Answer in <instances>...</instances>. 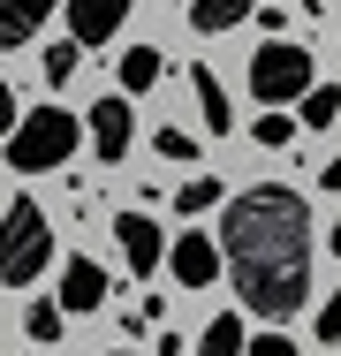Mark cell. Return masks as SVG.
<instances>
[{"mask_svg": "<svg viewBox=\"0 0 341 356\" xmlns=\"http://www.w3.org/2000/svg\"><path fill=\"white\" fill-rule=\"evenodd\" d=\"M220 273L258 318H296L311 303V205L288 182H251L220 213Z\"/></svg>", "mask_w": 341, "mask_h": 356, "instance_id": "obj_1", "label": "cell"}, {"mask_svg": "<svg viewBox=\"0 0 341 356\" xmlns=\"http://www.w3.org/2000/svg\"><path fill=\"white\" fill-rule=\"evenodd\" d=\"M76 129H84V122H76L68 106H31V114L0 137V159H8L15 175H54L68 152H76Z\"/></svg>", "mask_w": 341, "mask_h": 356, "instance_id": "obj_2", "label": "cell"}, {"mask_svg": "<svg viewBox=\"0 0 341 356\" xmlns=\"http://www.w3.org/2000/svg\"><path fill=\"white\" fill-rule=\"evenodd\" d=\"M46 266H54V220L38 213V197H15L0 213V281L31 288Z\"/></svg>", "mask_w": 341, "mask_h": 356, "instance_id": "obj_3", "label": "cell"}, {"mask_svg": "<svg viewBox=\"0 0 341 356\" xmlns=\"http://www.w3.org/2000/svg\"><path fill=\"white\" fill-rule=\"evenodd\" d=\"M243 76H251V99H258V106H288V114H296V99H303L311 83H319V69H311V54H303V46H288V38H273V46H258Z\"/></svg>", "mask_w": 341, "mask_h": 356, "instance_id": "obj_4", "label": "cell"}, {"mask_svg": "<svg viewBox=\"0 0 341 356\" xmlns=\"http://www.w3.org/2000/svg\"><path fill=\"white\" fill-rule=\"evenodd\" d=\"M84 137H91V152H99L106 167H122V159H129V137H136L129 99H122V91H114V99H99V106L84 114Z\"/></svg>", "mask_w": 341, "mask_h": 356, "instance_id": "obj_5", "label": "cell"}, {"mask_svg": "<svg viewBox=\"0 0 341 356\" xmlns=\"http://www.w3.org/2000/svg\"><path fill=\"white\" fill-rule=\"evenodd\" d=\"M114 243H122V266H129L136 281L167 266V235H159L152 213H114Z\"/></svg>", "mask_w": 341, "mask_h": 356, "instance_id": "obj_6", "label": "cell"}, {"mask_svg": "<svg viewBox=\"0 0 341 356\" xmlns=\"http://www.w3.org/2000/svg\"><path fill=\"white\" fill-rule=\"evenodd\" d=\"M167 273H175L182 288L220 281V235H205V227H190V235H167Z\"/></svg>", "mask_w": 341, "mask_h": 356, "instance_id": "obj_7", "label": "cell"}, {"mask_svg": "<svg viewBox=\"0 0 341 356\" xmlns=\"http://www.w3.org/2000/svg\"><path fill=\"white\" fill-rule=\"evenodd\" d=\"M61 8H68V38L76 46H106L129 23V0H61Z\"/></svg>", "mask_w": 341, "mask_h": 356, "instance_id": "obj_8", "label": "cell"}, {"mask_svg": "<svg viewBox=\"0 0 341 356\" xmlns=\"http://www.w3.org/2000/svg\"><path fill=\"white\" fill-rule=\"evenodd\" d=\"M54 303H61V311H76V318H84V311H99V303H106V266L68 258V266H61V296H54Z\"/></svg>", "mask_w": 341, "mask_h": 356, "instance_id": "obj_9", "label": "cell"}, {"mask_svg": "<svg viewBox=\"0 0 341 356\" xmlns=\"http://www.w3.org/2000/svg\"><path fill=\"white\" fill-rule=\"evenodd\" d=\"M190 99H198V122L205 129H212V137H228V129H235V106H228V91H220V76L205 69H190Z\"/></svg>", "mask_w": 341, "mask_h": 356, "instance_id": "obj_10", "label": "cell"}, {"mask_svg": "<svg viewBox=\"0 0 341 356\" xmlns=\"http://www.w3.org/2000/svg\"><path fill=\"white\" fill-rule=\"evenodd\" d=\"M61 0H0V46H31Z\"/></svg>", "mask_w": 341, "mask_h": 356, "instance_id": "obj_11", "label": "cell"}, {"mask_svg": "<svg viewBox=\"0 0 341 356\" xmlns=\"http://www.w3.org/2000/svg\"><path fill=\"white\" fill-rule=\"evenodd\" d=\"M114 76H122V99H144V91L167 76V54H159V46H129V54L114 61Z\"/></svg>", "mask_w": 341, "mask_h": 356, "instance_id": "obj_12", "label": "cell"}, {"mask_svg": "<svg viewBox=\"0 0 341 356\" xmlns=\"http://www.w3.org/2000/svg\"><path fill=\"white\" fill-rule=\"evenodd\" d=\"M212 205H228V182H220V175H190V182H175V213H182V220H205Z\"/></svg>", "mask_w": 341, "mask_h": 356, "instance_id": "obj_13", "label": "cell"}, {"mask_svg": "<svg viewBox=\"0 0 341 356\" xmlns=\"http://www.w3.org/2000/svg\"><path fill=\"white\" fill-rule=\"evenodd\" d=\"M251 8H258V0H190V31L220 38V31H235V23H243Z\"/></svg>", "mask_w": 341, "mask_h": 356, "instance_id": "obj_14", "label": "cell"}, {"mask_svg": "<svg viewBox=\"0 0 341 356\" xmlns=\"http://www.w3.org/2000/svg\"><path fill=\"white\" fill-rule=\"evenodd\" d=\"M243 341H251L243 311H220V318H212V326L198 334V356H243Z\"/></svg>", "mask_w": 341, "mask_h": 356, "instance_id": "obj_15", "label": "cell"}, {"mask_svg": "<svg viewBox=\"0 0 341 356\" xmlns=\"http://www.w3.org/2000/svg\"><path fill=\"white\" fill-rule=\"evenodd\" d=\"M303 122H311V129H334L341 122V83H311V91L296 99V129H303Z\"/></svg>", "mask_w": 341, "mask_h": 356, "instance_id": "obj_16", "label": "cell"}, {"mask_svg": "<svg viewBox=\"0 0 341 356\" xmlns=\"http://www.w3.org/2000/svg\"><path fill=\"white\" fill-rule=\"evenodd\" d=\"M23 334H31L38 349H54V341L68 334V311L61 303H31V311H23Z\"/></svg>", "mask_w": 341, "mask_h": 356, "instance_id": "obj_17", "label": "cell"}, {"mask_svg": "<svg viewBox=\"0 0 341 356\" xmlns=\"http://www.w3.org/2000/svg\"><path fill=\"white\" fill-rule=\"evenodd\" d=\"M251 129H258V144L288 152V144H296V114H288V106H258V122H251Z\"/></svg>", "mask_w": 341, "mask_h": 356, "instance_id": "obj_18", "label": "cell"}, {"mask_svg": "<svg viewBox=\"0 0 341 356\" xmlns=\"http://www.w3.org/2000/svg\"><path fill=\"white\" fill-rule=\"evenodd\" d=\"M76 69H84V46H76V38L46 46V83H54V91H61V83H76Z\"/></svg>", "mask_w": 341, "mask_h": 356, "instance_id": "obj_19", "label": "cell"}, {"mask_svg": "<svg viewBox=\"0 0 341 356\" xmlns=\"http://www.w3.org/2000/svg\"><path fill=\"white\" fill-rule=\"evenodd\" d=\"M152 152H159V159H175V167H190V159H198V137H190V129H159Z\"/></svg>", "mask_w": 341, "mask_h": 356, "instance_id": "obj_20", "label": "cell"}, {"mask_svg": "<svg viewBox=\"0 0 341 356\" xmlns=\"http://www.w3.org/2000/svg\"><path fill=\"white\" fill-rule=\"evenodd\" d=\"M319 341L341 349V288H334V296H319Z\"/></svg>", "mask_w": 341, "mask_h": 356, "instance_id": "obj_21", "label": "cell"}, {"mask_svg": "<svg viewBox=\"0 0 341 356\" xmlns=\"http://www.w3.org/2000/svg\"><path fill=\"white\" fill-rule=\"evenodd\" d=\"M243 356H303L288 334H258V341H243Z\"/></svg>", "mask_w": 341, "mask_h": 356, "instance_id": "obj_22", "label": "cell"}, {"mask_svg": "<svg viewBox=\"0 0 341 356\" xmlns=\"http://www.w3.org/2000/svg\"><path fill=\"white\" fill-rule=\"evenodd\" d=\"M15 122H23V106H15V91H8V83H0V137H8V129H15Z\"/></svg>", "mask_w": 341, "mask_h": 356, "instance_id": "obj_23", "label": "cell"}, {"mask_svg": "<svg viewBox=\"0 0 341 356\" xmlns=\"http://www.w3.org/2000/svg\"><path fill=\"white\" fill-rule=\"evenodd\" d=\"M319 190H334V197H341V152L326 159V167H319Z\"/></svg>", "mask_w": 341, "mask_h": 356, "instance_id": "obj_24", "label": "cell"}, {"mask_svg": "<svg viewBox=\"0 0 341 356\" xmlns=\"http://www.w3.org/2000/svg\"><path fill=\"white\" fill-rule=\"evenodd\" d=\"M334 258H341V220H334Z\"/></svg>", "mask_w": 341, "mask_h": 356, "instance_id": "obj_25", "label": "cell"}, {"mask_svg": "<svg viewBox=\"0 0 341 356\" xmlns=\"http://www.w3.org/2000/svg\"><path fill=\"white\" fill-rule=\"evenodd\" d=\"M114 356H136V349H114Z\"/></svg>", "mask_w": 341, "mask_h": 356, "instance_id": "obj_26", "label": "cell"}]
</instances>
